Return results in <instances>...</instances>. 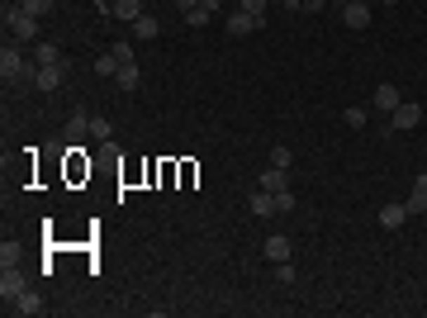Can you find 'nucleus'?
<instances>
[{
  "label": "nucleus",
  "instance_id": "5701e85b",
  "mask_svg": "<svg viewBox=\"0 0 427 318\" xmlns=\"http://www.w3.org/2000/svg\"><path fill=\"white\" fill-rule=\"evenodd\" d=\"M180 20L190 24V29H204V24H209V20H214V15H209V10H204V5H195L190 15H180Z\"/></svg>",
  "mask_w": 427,
  "mask_h": 318
},
{
  "label": "nucleus",
  "instance_id": "20e7f679",
  "mask_svg": "<svg viewBox=\"0 0 427 318\" xmlns=\"http://www.w3.org/2000/svg\"><path fill=\"white\" fill-rule=\"evenodd\" d=\"M370 105H375V110H380V114H394V110H399V105H404V95H399V91H394V86H375V95H370Z\"/></svg>",
  "mask_w": 427,
  "mask_h": 318
},
{
  "label": "nucleus",
  "instance_id": "4be33fe9",
  "mask_svg": "<svg viewBox=\"0 0 427 318\" xmlns=\"http://www.w3.org/2000/svg\"><path fill=\"white\" fill-rule=\"evenodd\" d=\"M294 204H299V199H294V190H290V185H285V190H275V214H290Z\"/></svg>",
  "mask_w": 427,
  "mask_h": 318
},
{
  "label": "nucleus",
  "instance_id": "9b49d317",
  "mask_svg": "<svg viewBox=\"0 0 427 318\" xmlns=\"http://www.w3.org/2000/svg\"><path fill=\"white\" fill-rule=\"evenodd\" d=\"M404 204H408V214H427V171L413 180V195H408Z\"/></svg>",
  "mask_w": 427,
  "mask_h": 318
},
{
  "label": "nucleus",
  "instance_id": "4468645a",
  "mask_svg": "<svg viewBox=\"0 0 427 318\" xmlns=\"http://www.w3.org/2000/svg\"><path fill=\"white\" fill-rule=\"evenodd\" d=\"M110 15L124 20V24H133L138 15H143V0H114V5H110Z\"/></svg>",
  "mask_w": 427,
  "mask_h": 318
},
{
  "label": "nucleus",
  "instance_id": "ddd939ff",
  "mask_svg": "<svg viewBox=\"0 0 427 318\" xmlns=\"http://www.w3.org/2000/svg\"><path fill=\"white\" fill-rule=\"evenodd\" d=\"M114 81H119V91H124V95H133L138 86H143V77H138V62H124Z\"/></svg>",
  "mask_w": 427,
  "mask_h": 318
},
{
  "label": "nucleus",
  "instance_id": "cd10ccee",
  "mask_svg": "<svg viewBox=\"0 0 427 318\" xmlns=\"http://www.w3.org/2000/svg\"><path fill=\"white\" fill-rule=\"evenodd\" d=\"M110 53H114V58H119V62H133V48H129V39H119V43H114V48H110Z\"/></svg>",
  "mask_w": 427,
  "mask_h": 318
},
{
  "label": "nucleus",
  "instance_id": "2eb2a0df",
  "mask_svg": "<svg viewBox=\"0 0 427 318\" xmlns=\"http://www.w3.org/2000/svg\"><path fill=\"white\" fill-rule=\"evenodd\" d=\"M5 309H15V314H43V299H39V290H24L15 304H5Z\"/></svg>",
  "mask_w": 427,
  "mask_h": 318
},
{
  "label": "nucleus",
  "instance_id": "423d86ee",
  "mask_svg": "<svg viewBox=\"0 0 427 318\" xmlns=\"http://www.w3.org/2000/svg\"><path fill=\"white\" fill-rule=\"evenodd\" d=\"M342 20H347V29H370V5L366 0H347L342 5Z\"/></svg>",
  "mask_w": 427,
  "mask_h": 318
},
{
  "label": "nucleus",
  "instance_id": "1a4fd4ad",
  "mask_svg": "<svg viewBox=\"0 0 427 318\" xmlns=\"http://www.w3.org/2000/svg\"><path fill=\"white\" fill-rule=\"evenodd\" d=\"M247 209H252L256 219H271V214H275V195H271V190H252Z\"/></svg>",
  "mask_w": 427,
  "mask_h": 318
},
{
  "label": "nucleus",
  "instance_id": "a878e982",
  "mask_svg": "<svg viewBox=\"0 0 427 318\" xmlns=\"http://www.w3.org/2000/svg\"><path fill=\"white\" fill-rule=\"evenodd\" d=\"M342 119H347V128H366V110H356V105H351Z\"/></svg>",
  "mask_w": 427,
  "mask_h": 318
},
{
  "label": "nucleus",
  "instance_id": "a211bd4d",
  "mask_svg": "<svg viewBox=\"0 0 427 318\" xmlns=\"http://www.w3.org/2000/svg\"><path fill=\"white\" fill-rule=\"evenodd\" d=\"M133 34H138V39H157V20L147 15V10H143V15L133 20Z\"/></svg>",
  "mask_w": 427,
  "mask_h": 318
},
{
  "label": "nucleus",
  "instance_id": "f03ea898",
  "mask_svg": "<svg viewBox=\"0 0 427 318\" xmlns=\"http://www.w3.org/2000/svg\"><path fill=\"white\" fill-rule=\"evenodd\" d=\"M24 290H29V280H24L20 266H0V299H5V304H15Z\"/></svg>",
  "mask_w": 427,
  "mask_h": 318
},
{
  "label": "nucleus",
  "instance_id": "c85d7f7f",
  "mask_svg": "<svg viewBox=\"0 0 427 318\" xmlns=\"http://www.w3.org/2000/svg\"><path fill=\"white\" fill-rule=\"evenodd\" d=\"M0 266H20V252H15V247H10V242H5V247H0Z\"/></svg>",
  "mask_w": 427,
  "mask_h": 318
},
{
  "label": "nucleus",
  "instance_id": "f704fd0d",
  "mask_svg": "<svg viewBox=\"0 0 427 318\" xmlns=\"http://www.w3.org/2000/svg\"><path fill=\"white\" fill-rule=\"evenodd\" d=\"M143 5H147V0H143Z\"/></svg>",
  "mask_w": 427,
  "mask_h": 318
},
{
  "label": "nucleus",
  "instance_id": "7c9ffc66",
  "mask_svg": "<svg viewBox=\"0 0 427 318\" xmlns=\"http://www.w3.org/2000/svg\"><path fill=\"white\" fill-rule=\"evenodd\" d=\"M199 5H204L209 15H218V10H223V0H199Z\"/></svg>",
  "mask_w": 427,
  "mask_h": 318
},
{
  "label": "nucleus",
  "instance_id": "473e14b6",
  "mask_svg": "<svg viewBox=\"0 0 427 318\" xmlns=\"http://www.w3.org/2000/svg\"><path fill=\"white\" fill-rule=\"evenodd\" d=\"M5 5H20V0H5Z\"/></svg>",
  "mask_w": 427,
  "mask_h": 318
},
{
  "label": "nucleus",
  "instance_id": "f257e3e1",
  "mask_svg": "<svg viewBox=\"0 0 427 318\" xmlns=\"http://www.w3.org/2000/svg\"><path fill=\"white\" fill-rule=\"evenodd\" d=\"M5 29L15 34L10 43H34V39H39V20H34L24 5H5Z\"/></svg>",
  "mask_w": 427,
  "mask_h": 318
},
{
  "label": "nucleus",
  "instance_id": "39448f33",
  "mask_svg": "<svg viewBox=\"0 0 427 318\" xmlns=\"http://www.w3.org/2000/svg\"><path fill=\"white\" fill-rule=\"evenodd\" d=\"M408 219H413V214H408L404 199H394V204H385V209H380V228H389V233H394V228H404Z\"/></svg>",
  "mask_w": 427,
  "mask_h": 318
},
{
  "label": "nucleus",
  "instance_id": "b1692460",
  "mask_svg": "<svg viewBox=\"0 0 427 318\" xmlns=\"http://www.w3.org/2000/svg\"><path fill=\"white\" fill-rule=\"evenodd\" d=\"M290 161H294L290 147H275V152H271V166H280V171H290Z\"/></svg>",
  "mask_w": 427,
  "mask_h": 318
},
{
  "label": "nucleus",
  "instance_id": "72a5a7b5",
  "mask_svg": "<svg viewBox=\"0 0 427 318\" xmlns=\"http://www.w3.org/2000/svg\"><path fill=\"white\" fill-rule=\"evenodd\" d=\"M342 5H347V0H342Z\"/></svg>",
  "mask_w": 427,
  "mask_h": 318
},
{
  "label": "nucleus",
  "instance_id": "2f4dec72",
  "mask_svg": "<svg viewBox=\"0 0 427 318\" xmlns=\"http://www.w3.org/2000/svg\"><path fill=\"white\" fill-rule=\"evenodd\" d=\"M280 5H290V10H294V0H280Z\"/></svg>",
  "mask_w": 427,
  "mask_h": 318
},
{
  "label": "nucleus",
  "instance_id": "6e6552de",
  "mask_svg": "<svg viewBox=\"0 0 427 318\" xmlns=\"http://www.w3.org/2000/svg\"><path fill=\"white\" fill-rule=\"evenodd\" d=\"M266 20H256V15H247V10H237V15H228V34L233 39H247V34H256Z\"/></svg>",
  "mask_w": 427,
  "mask_h": 318
},
{
  "label": "nucleus",
  "instance_id": "0eeeda50",
  "mask_svg": "<svg viewBox=\"0 0 427 318\" xmlns=\"http://www.w3.org/2000/svg\"><path fill=\"white\" fill-rule=\"evenodd\" d=\"M62 81H67V62L62 67H39V81H34V91H62Z\"/></svg>",
  "mask_w": 427,
  "mask_h": 318
},
{
  "label": "nucleus",
  "instance_id": "9d476101",
  "mask_svg": "<svg viewBox=\"0 0 427 318\" xmlns=\"http://www.w3.org/2000/svg\"><path fill=\"white\" fill-rule=\"evenodd\" d=\"M34 62H39V67H62V48L58 43H34Z\"/></svg>",
  "mask_w": 427,
  "mask_h": 318
},
{
  "label": "nucleus",
  "instance_id": "c756f323",
  "mask_svg": "<svg viewBox=\"0 0 427 318\" xmlns=\"http://www.w3.org/2000/svg\"><path fill=\"white\" fill-rule=\"evenodd\" d=\"M171 5H176V10H180V15H190V10H195V5H199V0H171Z\"/></svg>",
  "mask_w": 427,
  "mask_h": 318
},
{
  "label": "nucleus",
  "instance_id": "bb28decb",
  "mask_svg": "<svg viewBox=\"0 0 427 318\" xmlns=\"http://www.w3.org/2000/svg\"><path fill=\"white\" fill-rule=\"evenodd\" d=\"M275 280H280V285H290V280H294V266H290V261H275Z\"/></svg>",
  "mask_w": 427,
  "mask_h": 318
},
{
  "label": "nucleus",
  "instance_id": "dca6fc26",
  "mask_svg": "<svg viewBox=\"0 0 427 318\" xmlns=\"http://www.w3.org/2000/svg\"><path fill=\"white\" fill-rule=\"evenodd\" d=\"M285 185H290V176H285V171H280V166H266V171H261V190H285Z\"/></svg>",
  "mask_w": 427,
  "mask_h": 318
},
{
  "label": "nucleus",
  "instance_id": "f8f14e48",
  "mask_svg": "<svg viewBox=\"0 0 427 318\" xmlns=\"http://www.w3.org/2000/svg\"><path fill=\"white\" fill-rule=\"evenodd\" d=\"M290 238H285V233H271V238H266V261H290Z\"/></svg>",
  "mask_w": 427,
  "mask_h": 318
},
{
  "label": "nucleus",
  "instance_id": "7ed1b4c3",
  "mask_svg": "<svg viewBox=\"0 0 427 318\" xmlns=\"http://www.w3.org/2000/svg\"><path fill=\"white\" fill-rule=\"evenodd\" d=\"M423 124V105H413V100H404L394 114H389V128H399V133H408V128H418Z\"/></svg>",
  "mask_w": 427,
  "mask_h": 318
},
{
  "label": "nucleus",
  "instance_id": "412c9836",
  "mask_svg": "<svg viewBox=\"0 0 427 318\" xmlns=\"http://www.w3.org/2000/svg\"><path fill=\"white\" fill-rule=\"evenodd\" d=\"M67 133H72V138L91 133V119H86V110H72V124H67Z\"/></svg>",
  "mask_w": 427,
  "mask_h": 318
},
{
  "label": "nucleus",
  "instance_id": "aec40b11",
  "mask_svg": "<svg viewBox=\"0 0 427 318\" xmlns=\"http://www.w3.org/2000/svg\"><path fill=\"white\" fill-rule=\"evenodd\" d=\"M119 67H124V62H119L114 53H105V58H96V77H119Z\"/></svg>",
  "mask_w": 427,
  "mask_h": 318
},
{
  "label": "nucleus",
  "instance_id": "393cba45",
  "mask_svg": "<svg viewBox=\"0 0 427 318\" xmlns=\"http://www.w3.org/2000/svg\"><path fill=\"white\" fill-rule=\"evenodd\" d=\"M237 10H247L256 20H266V0H237Z\"/></svg>",
  "mask_w": 427,
  "mask_h": 318
},
{
  "label": "nucleus",
  "instance_id": "f3484780",
  "mask_svg": "<svg viewBox=\"0 0 427 318\" xmlns=\"http://www.w3.org/2000/svg\"><path fill=\"white\" fill-rule=\"evenodd\" d=\"M91 138H100V143H110V138H114V124L105 119V114H91Z\"/></svg>",
  "mask_w": 427,
  "mask_h": 318
},
{
  "label": "nucleus",
  "instance_id": "6ab92c4d",
  "mask_svg": "<svg viewBox=\"0 0 427 318\" xmlns=\"http://www.w3.org/2000/svg\"><path fill=\"white\" fill-rule=\"evenodd\" d=\"M20 5L34 15V20H43V15H53V10H58V0H20Z\"/></svg>",
  "mask_w": 427,
  "mask_h": 318
}]
</instances>
